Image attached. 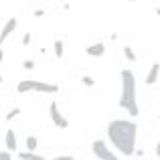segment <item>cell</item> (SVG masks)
Wrapping results in <instances>:
<instances>
[{
	"label": "cell",
	"instance_id": "1",
	"mask_svg": "<svg viewBox=\"0 0 160 160\" xmlns=\"http://www.w3.org/2000/svg\"><path fill=\"white\" fill-rule=\"evenodd\" d=\"M108 140L124 156L136 154L138 126L134 120H112L108 124Z\"/></svg>",
	"mask_w": 160,
	"mask_h": 160
},
{
	"label": "cell",
	"instance_id": "2",
	"mask_svg": "<svg viewBox=\"0 0 160 160\" xmlns=\"http://www.w3.org/2000/svg\"><path fill=\"white\" fill-rule=\"evenodd\" d=\"M120 108H124L130 113V118H138L140 108L136 99V75L130 69H122V95H120Z\"/></svg>",
	"mask_w": 160,
	"mask_h": 160
},
{
	"label": "cell",
	"instance_id": "3",
	"mask_svg": "<svg viewBox=\"0 0 160 160\" xmlns=\"http://www.w3.org/2000/svg\"><path fill=\"white\" fill-rule=\"evenodd\" d=\"M91 152H93V156H98L99 160H120L112 150L108 148V144L103 140H93L91 142Z\"/></svg>",
	"mask_w": 160,
	"mask_h": 160
},
{
	"label": "cell",
	"instance_id": "4",
	"mask_svg": "<svg viewBox=\"0 0 160 160\" xmlns=\"http://www.w3.org/2000/svg\"><path fill=\"white\" fill-rule=\"evenodd\" d=\"M49 113H51V120H53V124L57 126V128H61V130L69 128V120H67V118L63 116L61 112H59V106H57V102H53L51 106H49Z\"/></svg>",
	"mask_w": 160,
	"mask_h": 160
},
{
	"label": "cell",
	"instance_id": "5",
	"mask_svg": "<svg viewBox=\"0 0 160 160\" xmlns=\"http://www.w3.org/2000/svg\"><path fill=\"white\" fill-rule=\"evenodd\" d=\"M14 28H16V18L12 16V18H8V20H6V24H4L2 31H0V45H2L4 41H6L8 37L14 32Z\"/></svg>",
	"mask_w": 160,
	"mask_h": 160
},
{
	"label": "cell",
	"instance_id": "6",
	"mask_svg": "<svg viewBox=\"0 0 160 160\" xmlns=\"http://www.w3.org/2000/svg\"><path fill=\"white\" fill-rule=\"evenodd\" d=\"M35 91H41V93H57V91H59V85H57V83L35 81Z\"/></svg>",
	"mask_w": 160,
	"mask_h": 160
},
{
	"label": "cell",
	"instance_id": "7",
	"mask_svg": "<svg viewBox=\"0 0 160 160\" xmlns=\"http://www.w3.org/2000/svg\"><path fill=\"white\" fill-rule=\"evenodd\" d=\"M160 77V63H154L152 67H150L148 75H146V85H154V83L158 81Z\"/></svg>",
	"mask_w": 160,
	"mask_h": 160
},
{
	"label": "cell",
	"instance_id": "8",
	"mask_svg": "<svg viewBox=\"0 0 160 160\" xmlns=\"http://www.w3.org/2000/svg\"><path fill=\"white\" fill-rule=\"evenodd\" d=\"M85 53L89 55V57H102V55L106 53V45L103 43H93V45H89V47L85 49Z\"/></svg>",
	"mask_w": 160,
	"mask_h": 160
},
{
	"label": "cell",
	"instance_id": "9",
	"mask_svg": "<svg viewBox=\"0 0 160 160\" xmlns=\"http://www.w3.org/2000/svg\"><path fill=\"white\" fill-rule=\"evenodd\" d=\"M27 91H35V81L27 79V81H20L16 85V93H27Z\"/></svg>",
	"mask_w": 160,
	"mask_h": 160
},
{
	"label": "cell",
	"instance_id": "10",
	"mask_svg": "<svg viewBox=\"0 0 160 160\" xmlns=\"http://www.w3.org/2000/svg\"><path fill=\"white\" fill-rule=\"evenodd\" d=\"M6 148H8V152H16V134H14V130H8L6 132Z\"/></svg>",
	"mask_w": 160,
	"mask_h": 160
},
{
	"label": "cell",
	"instance_id": "11",
	"mask_svg": "<svg viewBox=\"0 0 160 160\" xmlns=\"http://www.w3.org/2000/svg\"><path fill=\"white\" fill-rule=\"evenodd\" d=\"M16 156H18L20 160H45V156H39V154H35V152H18L16 154Z\"/></svg>",
	"mask_w": 160,
	"mask_h": 160
},
{
	"label": "cell",
	"instance_id": "12",
	"mask_svg": "<svg viewBox=\"0 0 160 160\" xmlns=\"http://www.w3.org/2000/svg\"><path fill=\"white\" fill-rule=\"evenodd\" d=\"M124 57L128 59L130 63H134V61H138V57H136V51H134L130 45H124Z\"/></svg>",
	"mask_w": 160,
	"mask_h": 160
},
{
	"label": "cell",
	"instance_id": "13",
	"mask_svg": "<svg viewBox=\"0 0 160 160\" xmlns=\"http://www.w3.org/2000/svg\"><path fill=\"white\" fill-rule=\"evenodd\" d=\"M53 47H55V57L61 59V57H63V49H65V43H63L61 39H57V41L53 43Z\"/></svg>",
	"mask_w": 160,
	"mask_h": 160
},
{
	"label": "cell",
	"instance_id": "14",
	"mask_svg": "<svg viewBox=\"0 0 160 160\" xmlns=\"http://www.w3.org/2000/svg\"><path fill=\"white\" fill-rule=\"evenodd\" d=\"M37 144H39V142H37L35 136H28L27 138V150H28V152H35V150H37Z\"/></svg>",
	"mask_w": 160,
	"mask_h": 160
},
{
	"label": "cell",
	"instance_id": "15",
	"mask_svg": "<svg viewBox=\"0 0 160 160\" xmlns=\"http://www.w3.org/2000/svg\"><path fill=\"white\" fill-rule=\"evenodd\" d=\"M18 113H20V108H12V109H10V112H8V113H6V122H10V120H14V118H16V116H18Z\"/></svg>",
	"mask_w": 160,
	"mask_h": 160
},
{
	"label": "cell",
	"instance_id": "16",
	"mask_svg": "<svg viewBox=\"0 0 160 160\" xmlns=\"http://www.w3.org/2000/svg\"><path fill=\"white\" fill-rule=\"evenodd\" d=\"M22 67H24V69H27V71H31V69H35V61H31V59H27V61H24V63H22Z\"/></svg>",
	"mask_w": 160,
	"mask_h": 160
},
{
	"label": "cell",
	"instance_id": "17",
	"mask_svg": "<svg viewBox=\"0 0 160 160\" xmlns=\"http://www.w3.org/2000/svg\"><path fill=\"white\" fill-rule=\"evenodd\" d=\"M81 81H83V85H87V87H91V85H95V81L91 77H81Z\"/></svg>",
	"mask_w": 160,
	"mask_h": 160
},
{
	"label": "cell",
	"instance_id": "18",
	"mask_svg": "<svg viewBox=\"0 0 160 160\" xmlns=\"http://www.w3.org/2000/svg\"><path fill=\"white\" fill-rule=\"evenodd\" d=\"M22 45H24V47H28V45H31V32H24V37H22Z\"/></svg>",
	"mask_w": 160,
	"mask_h": 160
},
{
	"label": "cell",
	"instance_id": "19",
	"mask_svg": "<svg viewBox=\"0 0 160 160\" xmlns=\"http://www.w3.org/2000/svg\"><path fill=\"white\" fill-rule=\"evenodd\" d=\"M0 160H12V156H10V152H0Z\"/></svg>",
	"mask_w": 160,
	"mask_h": 160
},
{
	"label": "cell",
	"instance_id": "20",
	"mask_svg": "<svg viewBox=\"0 0 160 160\" xmlns=\"http://www.w3.org/2000/svg\"><path fill=\"white\" fill-rule=\"evenodd\" d=\"M53 160H75L73 156H55Z\"/></svg>",
	"mask_w": 160,
	"mask_h": 160
},
{
	"label": "cell",
	"instance_id": "21",
	"mask_svg": "<svg viewBox=\"0 0 160 160\" xmlns=\"http://www.w3.org/2000/svg\"><path fill=\"white\" fill-rule=\"evenodd\" d=\"M2 59H4V51H2V47H0V63H2ZM0 83H2V75H0Z\"/></svg>",
	"mask_w": 160,
	"mask_h": 160
},
{
	"label": "cell",
	"instance_id": "22",
	"mask_svg": "<svg viewBox=\"0 0 160 160\" xmlns=\"http://www.w3.org/2000/svg\"><path fill=\"white\" fill-rule=\"evenodd\" d=\"M43 14H45V10H35V16H37V18H41Z\"/></svg>",
	"mask_w": 160,
	"mask_h": 160
},
{
	"label": "cell",
	"instance_id": "23",
	"mask_svg": "<svg viewBox=\"0 0 160 160\" xmlns=\"http://www.w3.org/2000/svg\"><path fill=\"white\" fill-rule=\"evenodd\" d=\"M156 156L160 158V142H158V144H156Z\"/></svg>",
	"mask_w": 160,
	"mask_h": 160
},
{
	"label": "cell",
	"instance_id": "24",
	"mask_svg": "<svg viewBox=\"0 0 160 160\" xmlns=\"http://www.w3.org/2000/svg\"><path fill=\"white\" fill-rule=\"evenodd\" d=\"M130 2H136V0H130Z\"/></svg>",
	"mask_w": 160,
	"mask_h": 160
},
{
	"label": "cell",
	"instance_id": "25",
	"mask_svg": "<svg viewBox=\"0 0 160 160\" xmlns=\"http://www.w3.org/2000/svg\"><path fill=\"white\" fill-rule=\"evenodd\" d=\"M158 118H160V113H158Z\"/></svg>",
	"mask_w": 160,
	"mask_h": 160
}]
</instances>
